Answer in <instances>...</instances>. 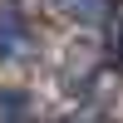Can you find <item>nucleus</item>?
Instances as JSON below:
<instances>
[{
	"label": "nucleus",
	"mask_w": 123,
	"mask_h": 123,
	"mask_svg": "<svg viewBox=\"0 0 123 123\" xmlns=\"http://www.w3.org/2000/svg\"><path fill=\"white\" fill-rule=\"evenodd\" d=\"M30 54H35L30 25L15 15V10H5V15H0V59H30Z\"/></svg>",
	"instance_id": "nucleus-1"
},
{
	"label": "nucleus",
	"mask_w": 123,
	"mask_h": 123,
	"mask_svg": "<svg viewBox=\"0 0 123 123\" xmlns=\"http://www.w3.org/2000/svg\"><path fill=\"white\" fill-rule=\"evenodd\" d=\"M54 10L64 20H74V25H108L113 20V10H118V0H54Z\"/></svg>",
	"instance_id": "nucleus-2"
},
{
	"label": "nucleus",
	"mask_w": 123,
	"mask_h": 123,
	"mask_svg": "<svg viewBox=\"0 0 123 123\" xmlns=\"http://www.w3.org/2000/svg\"><path fill=\"white\" fill-rule=\"evenodd\" d=\"M108 59H113V69H123V20L113 25V35H108Z\"/></svg>",
	"instance_id": "nucleus-3"
}]
</instances>
